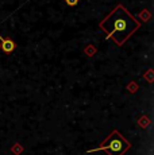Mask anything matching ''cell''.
<instances>
[{
  "mask_svg": "<svg viewBox=\"0 0 154 155\" xmlns=\"http://www.w3.org/2000/svg\"><path fill=\"white\" fill-rule=\"evenodd\" d=\"M99 27L107 34V39H112L118 46L124 42L141 27V22L129 12L123 4H118L102 22Z\"/></svg>",
  "mask_w": 154,
  "mask_h": 155,
  "instance_id": "cell-1",
  "label": "cell"
},
{
  "mask_svg": "<svg viewBox=\"0 0 154 155\" xmlns=\"http://www.w3.org/2000/svg\"><path fill=\"white\" fill-rule=\"evenodd\" d=\"M0 49H2V51L4 53V54L10 55L11 53H12L14 50L16 49V43L14 42V41L11 39L10 37L3 38L2 35H0Z\"/></svg>",
  "mask_w": 154,
  "mask_h": 155,
  "instance_id": "cell-3",
  "label": "cell"
},
{
  "mask_svg": "<svg viewBox=\"0 0 154 155\" xmlns=\"http://www.w3.org/2000/svg\"><path fill=\"white\" fill-rule=\"evenodd\" d=\"M143 78H146L149 82H153V69H149L146 71V74L143 76Z\"/></svg>",
  "mask_w": 154,
  "mask_h": 155,
  "instance_id": "cell-8",
  "label": "cell"
},
{
  "mask_svg": "<svg viewBox=\"0 0 154 155\" xmlns=\"http://www.w3.org/2000/svg\"><path fill=\"white\" fill-rule=\"evenodd\" d=\"M129 91L130 92H137L138 91V85L135 82H130L129 84Z\"/></svg>",
  "mask_w": 154,
  "mask_h": 155,
  "instance_id": "cell-9",
  "label": "cell"
},
{
  "mask_svg": "<svg viewBox=\"0 0 154 155\" xmlns=\"http://www.w3.org/2000/svg\"><path fill=\"white\" fill-rule=\"evenodd\" d=\"M84 51L88 57H92V55H95V53H96V47H95L93 45H88V46L85 47Z\"/></svg>",
  "mask_w": 154,
  "mask_h": 155,
  "instance_id": "cell-6",
  "label": "cell"
},
{
  "mask_svg": "<svg viewBox=\"0 0 154 155\" xmlns=\"http://www.w3.org/2000/svg\"><path fill=\"white\" fill-rule=\"evenodd\" d=\"M138 124L142 128H146L147 126H150V119L146 117V116H142V119H139V120H138Z\"/></svg>",
  "mask_w": 154,
  "mask_h": 155,
  "instance_id": "cell-5",
  "label": "cell"
},
{
  "mask_svg": "<svg viewBox=\"0 0 154 155\" xmlns=\"http://www.w3.org/2000/svg\"><path fill=\"white\" fill-rule=\"evenodd\" d=\"M11 151H12V153L15 154V155H19V154H22V153H23V147L19 144V143H16V144H14V146H12Z\"/></svg>",
  "mask_w": 154,
  "mask_h": 155,
  "instance_id": "cell-7",
  "label": "cell"
},
{
  "mask_svg": "<svg viewBox=\"0 0 154 155\" xmlns=\"http://www.w3.org/2000/svg\"><path fill=\"white\" fill-rule=\"evenodd\" d=\"M65 2H66V4L69 7H75V5L79 4V0H65Z\"/></svg>",
  "mask_w": 154,
  "mask_h": 155,
  "instance_id": "cell-10",
  "label": "cell"
},
{
  "mask_svg": "<svg viewBox=\"0 0 154 155\" xmlns=\"http://www.w3.org/2000/svg\"><path fill=\"white\" fill-rule=\"evenodd\" d=\"M138 18H139L141 20H143V22H147V20H149L150 18H152V14H150L147 10H143L141 14L138 15Z\"/></svg>",
  "mask_w": 154,
  "mask_h": 155,
  "instance_id": "cell-4",
  "label": "cell"
},
{
  "mask_svg": "<svg viewBox=\"0 0 154 155\" xmlns=\"http://www.w3.org/2000/svg\"><path fill=\"white\" fill-rule=\"evenodd\" d=\"M130 147H131V143L127 140L118 130H114L99 147L93 148V150H88V153L104 151L107 155H123Z\"/></svg>",
  "mask_w": 154,
  "mask_h": 155,
  "instance_id": "cell-2",
  "label": "cell"
}]
</instances>
